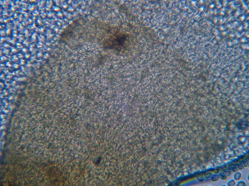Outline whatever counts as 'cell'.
I'll return each instance as SVG.
<instances>
[{"mask_svg":"<svg viewBox=\"0 0 249 186\" xmlns=\"http://www.w3.org/2000/svg\"><path fill=\"white\" fill-rule=\"evenodd\" d=\"M126 40V38L123 35H117L111 40L110 46L115 48H120L125 44Z\"/></svg>","mask_w":249,"mask_h":186,"instance_id":"obj_1","label":"cell"}]
</instances>
